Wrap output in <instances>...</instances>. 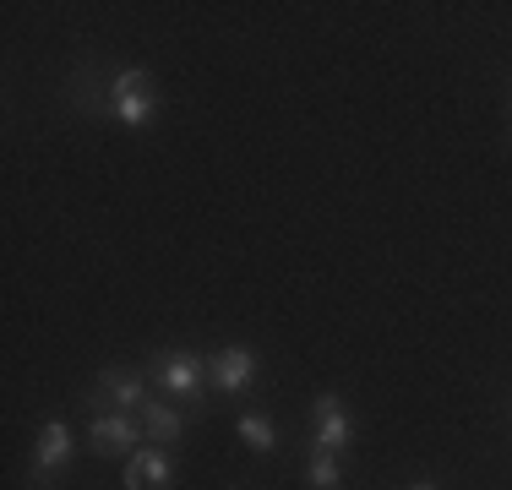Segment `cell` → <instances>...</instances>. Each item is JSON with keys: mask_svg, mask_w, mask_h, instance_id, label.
Wrapping results in <instances>:
<instances>
[{"mask_svg": "<svg viewBox=\"0 0 512 490\" xmlns=\"http://www.w3.org/2000/svg\"><path fill=\"white\" fill-rule=\"evenodd\" d=\"M158 109V93H153V77L148 71H120L115 82H109V115L120 120V126H148Z\"/></svg>", "mask_w": 512, "mask_h": 490, "instance_id": "obj_1", "label": "cell"}, {"mask_svg": "<svg viewBox=\"0 0 512 490\" xmlns=\"http://www.w3.org/2000/svg\"><path fill=\"white\" fill-rule=\"evenodd\" d=\"M153 382L169 392V398H197L202 382H207V360L191 349H169L153 360Z\"/></svg>", "mask_w": 512, "mask_h": 490, "instance_id": "obj_2", "label": "cell"}, {"mask_svg": "<svg viewBox=\"0 0 512 490\" xmlns=\"http://www.w3.org/2000/svg\"><path fill=\"white\" fill-rule=\"evenodd\" d=\"M148 403V382L137 371H99V387H93V414H131Z\"/></svg>", "mask_w": 512, "mask_h": 490, "instance_id": "obj_3", "label": "cell"}, {"mask_svg": "<svg viewBox=\"0 0 512 490\" xmlns=\"http://www.w3.org/2000/svg\"><path fill=\"white\" fill-rule=\"evenodd\" d=\"M142 425L131 420V414H93V425H88V447L99 452V458H120V452H137L142 447Z\"/></svg>", "mask_w": 512, "mask_h": 490, "instance_id": "obj_4", "label": "cell"}, {"mask_svg": "<svg viewBox=\"0 0 512 490\" xmlns=\"http://www.w3.org/2000/svg\"><path fill=\"white\" fill-rule=\"evenodd\" d=\"M311 420H316L311 452H344V447H349V436H355V425H349L344 403H338L333 392H322V398L311 403Z\"/></svg>", "mask_w": 512, "mask_h": 490, "instance_id": "obj_5", "label": "cell"}, {"mask_svg": "<svg viewBox=\"0 0 512 490\" xmlns=\"http://www.w3.org/2000/svg\"><path fill=\"white\" fill-rule=\"evenodd\" d=\"M207 382H213L218 392H246L256 382V354L251 349H240V343H229V349H218L213 360H207Z\"/></svg>", "mask_w": 512, "mask_h": 490, "instance_id": "obj_6", "label": "cell"}, {"mask_svg": "<svg viewBox=\"0 0 512 490\" xmlns=\"http://www.w3.org/2000/svg\"><path fill=\"white\" fill-rule=\"evenodd\" d=\"M175 485V463L164 447H137L126 458V490H169Z\"/></svg>", "mask_w": 512, "mask_h": 490, "instance_id": "obj_7", "label": "cell"}, {"mask_svg": "<svg viewBox=\"0 0 512 490\" xmlns=\"http://www.w3.org/2000/svg\"><path fill=\"white\" fill-rule=\"evenodd\" d=\"M66 458H71V425L66 420H50L39 431V441H33V480H55L60 469H66Z\"/></svg>", "mask_w": 512, "mask_h": 490, "instance_id": "obj_8", "label": "cell"}, {"mask_svg": "<svg viewBox=\"0 0 512 490\" xmlns=\"http://www.w3.org/2000/svg\"><path fill=\"white\" fill-rule=\"evenodd\" d=\"M142 431H148L153 447H175L186 436V414L169 409V403H142Z\"/></svg>", "mask_w": 512, "mask_h": 490, "instance_id": "obj_9", "label": "cell"}, {"mask_svg": "<svg viewBox=\"0 0 512 490\" xmlns=\"http://www.w3.org/2000/svg\"><path fill=\"white\" fill-rule=\"evenodd\" d=\"M338 480H344V463H338V452H311L306 485H311V490H338Z\"/></svg>", "mask_w": 512, "mask_h": 490, "instance_id": "obj_10", "label": "cell"}, {"mask_svg": "<svg viewBox=\"0 0 512 490\" xmlns=\"http://www.w3.org/2000/svg\"><path fill=\"white\" fill-rule=\"evenodd\" d=\"M240 441H246L251 452H273L278 431H273V420H262V414H240Z\"/></svg>", "mask_w": 512, "mask_h": 490, "instance_id": "obj_11", "label": "cell"}, {"mask_svg": "<svg viewBox=\"0 0 512 490\" xmlns=\"http://www.w3.org/2000/svg\"><path fill=\"white\" fill-rule=\"evenodd\" d=\"M409 490H436V485H431V480H420V485H409Z\"/></svg>", "mask_w": 512, "mask_h": 490, "instance_id": "obj_12", "label": "cell"}]
</instances>
